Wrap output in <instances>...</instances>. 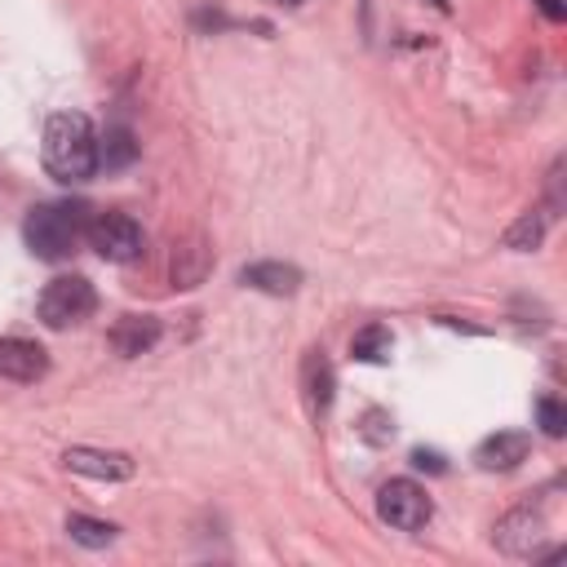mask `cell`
<instances>
[{"instance_id": "cell-2", "label": "cell", "mask_w": 567, "mask_h": 567, "mask_svg": "<svg viewBox=\"0 0 567 567\" xmlns=\"http://www.w3.org/2000/svg\"><path fill=\"white\" fill-rule=\"evenodd\" d=\"M22 235L40 261H66L80 248V239L89 235V208L84 204H40L27 213Z\"/></svg>"}, {"instance_id": "cell-23", "label": "cell", "mask_w": 567, "mask_h": 567, "mask_svg": "<svg viewBox=\"0 0 567 567\" xmlns=\"http://www.w3.org/2000/svg\"><path fill=\"white\" fill-rule=\"evenodd\" d=\"M284 4H306V0H284Z\"/></svg>"}, {"instance_id": "cell-22", "label": "cell", "mask_w": 567, "mask_h": 567, "mask_svg": "<svg viewBox=\"0 0 567 567\" xmlns=\"http://www.w3.org/2000/svg\"><path fill=\"white\" fill-rule=\"evenodd\" d=\"M430 4H434V9H447V0H430Z\"/></svg>"}, {"instance_id": "cell-5", "label": "cell", "mask_w": 567, "mask_h": 567, "mask_svg": "<svg viewBox=\"0 0 567 567\" xmlns=\"http://www.w3.org/2000/svg\"><path fill=\"white\" fill-rule=\"evenodd\" d=\"M84 239L97 248V257L120 261V266L137 261L146 252V235H142V226L128 213H97V217H89V235Z\"/></svg>"}, {"instance_id": "cell-1", "label": "cell", "mask_w": 567, "mask_h": 567, "mask_svg": "<svg viewBox=\"0 0 567 567\" xmlns=\"http://www.w3.org/2000/svg\"><path fill=\"white\" fill-rule=\"evenodd\" d=\"M40 159L49 168V177L58 182H84L97 173V133L89 124V115L80 111H58L44 120V142H40Z\"/></svg>"}, {"instance_id": "cell-7", "label": "cell", "mask_w": 567, "mask_h": 567, "mask_svg": "<svg viewBox=\"0 0 567 567\" xmlns=\"http://www.w3.org/2000/svg\"><path fill=\"white\" fill-rule=\"evenodd\" d=\"M540 532H545V518H540V509H532V505H518V509H509V514L496 523L492 540H496V549H501V554L527 558V554L536 549Z\"/></svg>"}, {"instance_id": "cell-17", "label": "cell", "mask_w": 567, "mask_h": 567, "mask_svg": "<svg viewBox=\"0 0 567 567\" xmlns=\"http://www.w3.org/2000/svg\"><path fill=\"white\" fill-rule=\"evenodd\" d=\"M115 532H120V527H111V523H102V518H89V514H71V518H66V536H71L75 545H84V549H106V545L115 540Z\"/></svg>"}, {"instance_id": "cell-11", "label": "cell", "mask_w": 567, "mask_h": 567, "mask_svg": "<svg viewBox=\"0 0 567 567\" xmlns=\"http://www.w3.org/2000/svg\"><path fill=\"white\" fill-rule=\"evenodd\" d=\"M155 341H159V319H155V315H120L115 328H111V346H115V354H124V359L146 354Z\"/></svg>"}, {"instance_id": "cell-4", "label": "cell", "mask_w": 567, "mask_h": 567, "mask_svg": "<svg viewBox=\"0 0 567 567\" xmlns=\"http://www.w3.org/2000/svg\"><path fill=\"white\" fill-rule=\"evenodd\" d=\"M377 514H381V523H390L394 532H421V527L430 523L434 505H430V496H425L421 483H412V478H390V483H381V492H377Z\"/></svg>"}, {"instance_id": "cell-8", "label": "cell", "mask_w": 567, "mask_h": 567, "mask_svg": "<svg viewBox=\"0 0 567 567\" xmlns=\"http://www.w3.org/2000/svg\"><path fill=\"white\" fill-rule=\"evenodd\" d=\"M527 452H532V434H523V430H496V434H487V439L474 447V465L505 474V470L523 465Z\"/></svg>"}, {"instance_id": "cell-6", "label": "cell", "mask_w": 567, "mask_h": 567, "mask_svg": "<svg viewBox=\"0 0 567 567\" xmlns=\"http://www.w3.org/2000/svg\"><path fill=\"white\" fill-rule=\"evenodd\" d=\"M62 465H66L71 474H84V478H97V483H124V478H133V456H128V452L66 447V452H62Z\"/></svg>"}, {"instance_id": "cell-20", "label": "cell", "mask_w": 567, "mask_h": 567, "mask_svg": "<svg viewBox=\"0 0 567 567\" xmlns=\"http://www.w3.org/2000/svg\"><path fill=\"white\" fill-rule=\"evenodd\" d=\"M412 465H416V470H430V474H443V470H447L443 456H439V452H425V447L412 452Z\"/></svg>"}, {"instance_id": "cell-21", "label": "cell", "mask_w": 567, "mask_h": 567, "mask_svg": "<svg viewBox=\"0 0 567 567\" xmlns=\"http://www.w3.org/2000/svg\"><path fill=\"white\" fill-rule=\"evenodd\" d=\"M536 4H540V13H545V18H554V22H563V13H567L558 0H536Z\"/></svg>"}, {"instance_id": "cell-15", "label": "cell", "mask_w": 567, "mask_h": 567, "mask_svg": "<svg viewBox=\"0 0 567 567\" xmlns=\"http://www.w3.org/2000/svg\"><path fill=\"white\" fill-rule=\"evenodd\" d=\"M390 350H394V337H390V328H381V323L359 328L354 341H350V354H354L359 363H385Z\"/></svg>"}, {"instance_id": "cell-14", "label": "cell", "mask_w": 567, "mask_h": 567, "mask_svg": "<svg viewBox=\"0 0 567 567\" xmlns=\"http://www.w3.org/2000/svg\"><path fill=\"white\" fill-rule=\"evenodd\" d=\"M208 266H213V252L195 239V244H186V248L173 252V284H177V288H195V284L208 275Z\"/></svg>"}, {"instance_id": "cell-12", "label": "cell", "mask_w": 567, "mask_h": 567, "mask_svg": "<svg viewBox=\"0 0 567 567\" xmlns=\"http://www.w3.org/2000/svg\"><path fill=\"white\" fill-rule=\"evenodd\" d=\"M239 284L244 288H257V292H275V297H288L301 288V270L288 266V261H252L239 270Z\"/></svg>"}, {"instance_id": "cell-16", "label": "cell", "mask_w": 567, "mask_h": 567, "mask_svg": "<svg viewBox=\"0 0 567 567\" xmlns=\"http://www.w3.org/2000/svg\"><path fill=\"white\" fill-rule=\"evenodd\" d=\"M540 239H545V213H540V208L523 213V217L501 235V244L514 248V252H532V248H540Z\"/></svg>"}, {"instance_id": "cell-18", "label": "cell", "mask_w": 567, "mask_h": 567, "mask_svg": "<svg viewBox=\"0 0 567 567\" xmlns=\"http://www.w3.org/2000/svg\"><path fill=\"white\" fill-rule=\"evenodd\" d=\"M536 416H540V430H545L549 439H558V434L567 430V412H563V403H558L554 394L536 399Z\"/></svg>"}, {"instance_id": "cell-9", "label": "cell", "mask_w": 567, "mask_h": 567, "mask_svg": "<svg viewBox=\"0 0 567 567\" xmlns=\"http://www.w3.org/2000/svg\"><path fill=\"white\" fill-rule=\"evenodd\" d=\"M332 385H337V377H332L328 354H323V350H310V354L301 359V399H306V412H310L315 421L328 416V408H332Z\"/></svg>"}, {"instance_id": "cell-13", "label": "cell", "mask_w": 567, "mask_h": 567, "mask_svg": "<svg viewBox=\"0 0 567 567\" xmlns=\"http://www.w3.org/2000/svg\"><path fill=\"white\" fill-rule=\"evenodd\" d=\"M133 159H137V142H133L128 128L115 124L97 137V168H128Z\"/></svg>"}, {"instance_id": "cell-3", "label": "cell", "mask_w": 567, "mask_h": 567, "mask_svg": "<svg viewBox=\"0 0 567 567\" xmlns=\"http://www.w3.org/2000/svg\"><path fill=\"white\" fill-rule=\"evenodd\" d=\"M93 306H97V292L84 275H58V279L44 284V292L35 301V315H40L44 328H71V323L89 319Z\"/></svg>"}, {"instance_id": "cell-19", "label": "cell", "mask_w": 567, "mask_h": 567, "mask_svg": "<svg viewBox=\"0 0 567 567\" xmlns=\"http://www.w3.org/2000/svg\"><path fill=\"white\" fill-rule=\"evenodd\" d=\"M359 434H363L368 443H385V439L394 434V425H390V416H385V412H368V416H363V430H359Z\"/></svg>"}, {"instance_id": "cell-10", "label": "cell", "mask_w": 567, "mask_h": 567, "mask_svg": "<svg viewBox=\"0 0 567 567\" xmlns=\"http://www.w3.org/2000/svg\"><path fill=\"white\" fill-rule=\"evenodd\" d=\"M49 354L27 337H0V377L4 381H40Z\"/></svg>"}]
</instances>
